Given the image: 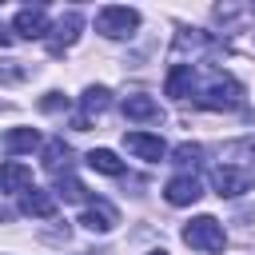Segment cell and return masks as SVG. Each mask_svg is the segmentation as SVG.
Returning <instances> with one entry per match:
<instances>
[{
  "label": "cell",
  "instance_id": "cell-1",
  "mask_svg": "<svg viewBox=\"0 0 255 255\" xmlns=\"http://www.w3.org/2000/svg\"><path fill=\"white\" fill-rule=\"evenodd\" d=\"M183 243H187V247H195V251L215 255V251H223V247H227V231H223V223H219L215 215H195V219L183 227Z\"/></svg>",
  "mask_w": 255,
  "mask_h": 255
},
{
  "label": "cell",
  "instance_id": "cell-2",
  "mask_svg": "<svg viewBox=\"0 0 255 255\" xmlns=\"http://www.w3.org/2000/svg\"><path fill=\"white\" fill-rule=\"evenodd\" d=\"M139 28V12L135 8H124V4H108L96 12V32L108 36V40H124Z\"/></svg>",
  "mask_w": 255,
  "mask_h": 255
},
{
  "label": "cell",
  "instance_id": "cell-3",
  "mask_svg": "<svg viewBox=\"0 0 255 255\" xmlns=\"http://www.w3.org/2000/svg\"><path fill=\"white\" fill-rule=\"evenodd\" d=\"M211 187H215V195H227V199H235V195L251 191V175H247L243 167H231V163H223V167H215V171H211Z\"/></svg>",
  "mask_w": 255,
  "mask_h": 255
},
{
  "label": "cell",
  "instance_id": "cell-4",
  "mask_svg": "<svg viewBox=\"0 0 255 255\" xmlns=\"http://www.w3.org/2000/svg\"><path fill=\"white\" fill-rule=\"evenodd\" d=\"M199 104H203V108H215V112H219V108H235V104H239V84L227 80V76H215V80L199 92Z\"/></svg>",
  "mask_w": 255,
  "mask_h": 255
},
{
  "label": "cell",
  "instance_id": "cell-5",
  "mask_svg": "<svg viewBox=\"0 0 255 255\" xmlns=\"http://www.w3.org/2000/svg\"><path fill=\"white\" fill-rule=\"evenodd\" d=\"M124 147H128L135 159H147V163H159V159L167 155V143H163L159 135H151V131H128V135H124Z\"/></svg>",
  "mask_w": 255,
  "mask_h": 255
},
{
  "label": "cell",
  "instance_id": "cell-6",
  "mask_svg": "<svg viewBox=\"0 0 255 255\" xmlns=\"http://www.w3.org/2000/svg\"><path fill=\"white\" fill-rule=\"evenodd\" d=\"M12 28H16V36H24V40H44V36L52 32L44 8H20L16 20H12Z\"/></svg>",
  "mask_w": 255,
  "mask_h": 255
},
{
  "label": "cell",
  "instance_id": "cell-7",
  "mask_svg": "<svg viewBox=\"0 0 255 255\" xmlns=\"http://www.w3.org/2000/svg\"><path fill=\"white\" fill-rule=\"evenodd\" d=\"M163 195H167V203H175V207H187V203H195V199L203 195V183H199L195 175H175V179H167Z\"/></svg>",
  "mask_w": 255,
  "mask_h": 255
},
{
  "label": "cell",
  "instance_id": "cell-8",
  "mask_svg": "<svg viewBox=\"0 0 255 255\" xmlns=\"http://www.w3.org/2000/svg\"><path fill=\"white\" fill-rule=\"evenodd\" d=\"M20 211L24 215H36V219H48L56 211V195L44 191V187H28V191H20Z\"/></svg>",
  "mask_w": 255,
  "mask_h": 255
},
{
  "label": "cell",
  "instance_id": "cell-9",
  "mask_svg": "<svg viewBox=\"0 0 255 255\" xmlns=\"http://www.w3.org/2000/svg\"><path fill=\"white\" fill-rule=\"evenodd\" d=\"M32 187V167L20 159H4L0 163V191H28Z\"/></svg>",
  "mask_w": 255,
  "mask_h": 255
},
{
  "label": "cell",
  "instance_id": "cell-10",
  "mask_svg": "<svg viewBox=\"0 0 255 255\" xmlns=\"http://www.w3.org/2000/svg\"><path fill=\"white\" fill-rule=\"evenodd\" d=\"M32 147H40V131H36V128H12V131L0 135V151H8V155L32 151Z\"/></svg>",
  "mask_w": 255,
  "mask_h": 255
},
{
  "label": "cell",
  "instance_id": "cell-11",
  "mask_svg": "<svg viewBox=\"0 0 255 255\" xmlns=\"http://www.w3.org/2000/svg\"><path fill=\"white\" fill-rule=\"evenodd\" d=\"M80 28H84V20H80V12H64L60 20H56V36H52V52H60V48H68V44H76V36H80Z\"/></svg>",
  "mask_w": 255,
  "mask_h": 255
},
{
  "label": "cell",
  "instance_id": "cell-12",
  "mask_svg": "<svg viewBox=\"0 0 255 255\" xmlns=\"http://www.w3.org/2000/svg\"><path fill=\"white\" fill-rule=\"evenodd\" d=\"M191 80H195V76H191V64H175V68L167 72V84H163V88H167L171 100H183V96H191Z\"/></svg>",
  "mask_w": 255,
  "mask_h": 255
},
{
  "label": "cell",
  "instance_id": "cell-13",
  "mask_svg": "<svg viewBox=\"0 0 255 255\" xmlns=\"http://www.w3.org/2000/svg\"><path fill=\"white\" fill-rule=\"evenodd\" d=\"M88 167L92 171H104V175H124V159L108 147H92L88 151Z\"/></svg>",
  "mask_w": 255,
  "mask_h": 255
},
{
  "label": "cell",
  "instance_id": "cell-14",
  "mask_svg": "<svg viewBox=\"0 0 255 255\" xmlns=\"http://www.w3.org/2000/svg\"><path fill=\"white\" fill-rule=\"evenodd\" d=\"M124 116L128 120H155L159 116V104L151 96H128L124 100Z\"/></svg>",
  "mask_w": 255,
  "mask_h": 255
},
{
  "label": "cell",
  "instance_id": "cell-15",
  "mask_svg": "<svg viewBox=\"0 0 255 255\" xmlns=\"http://www.w3.org/2000/svg\"><path fill=\"white\" fill-rule=\"evenodd\" d=\"M80 223L88 227V231H112V223H116V215H112V207H104V203H96V207H88L84 215H80Z\"/></svg>",
  "mask_w": 255,
  "mask_h": 255
},
{
  "label": "cell",
  "instance_id": "cell-16",
  "mask_svg": "<svg viewBox=\"0 0 255 255\" xmlns=\"http://www.w3.org/2000/svg\"><path fill=\"white\" fill-rule=\"evenodd\" d=\"M60 163L68 167V147H64V139H48L44 143V167L48 171H60Z\"/></svg>",
  "mask_w": 255,
  "mask_h": 255
},
{
  "label": "cell",
  "instance_id": "cell-17",
  "mask_svg": "<svg viewBox=\"0 0 255 255\" xmlns=\"http://www.w3.org/2000/svg\"><path fill=\"white\" fill-rule=\"evenodd\" d=\"M80 104H84V112H104V108L112 104V92H108V88H84Z\"/></svg>",
  "mask_w": 255,
  "mask_h": 255
},
{
  "label": "cell",
  "instance_id": "cell-18",
  "mask_svg": "<svg viewBox=\"0 0 255 255\" xmlns=\"http://www.w3.org/2000/svg\"><path fill=\"white\" fill-rule=\"evenodd\" d=\"M56 195L76 203V199H84L88 191H84V183H80V179H72V175H60V179H56Z\"/></svg>",
  "mask_w": 255,
  "mask_h": 255
},
{
  "label": "cell",
  "instance_id": "cell-19",
  "mask_svg": "<svg viewBox=\"0 0 255 255\" xmlns=\"http://www.w3.org/2000/svg\"><path fill=\"white\" fill-rule=\"evenodd\" d=\"M199 155H203V147H199V143H179V147L171 151V159H175L179 167H195V163H199Z\"/></svg>",
  "mask_w": 255,
  "mask_h": 255
},
{
  "label": "cell",
  "instance_id": "cell-20",
  "mask_svg": "<svg viewBox=\"0 0 255 255\" xmlns=\"http://www.w3.org/2000/svg\"><path fill=\"white\" fill-rule=\"evenodd\" d=\"M60 104L68 108V100H60V92H48V100H40V108H44V112H56Z\"/></svg>",
  "mask_w": 255,
  "mask_h": 255
},
{
  "label": "cell",
  "instance_id": "cell-21",
  "mask_svg": "<svg viewBox=\"0 0 255 255\" xmlns=\"http://www.w3.org/2000/svg\"><path fill=\"white\" fill-rule=\"evenodd\" d=\"M20 76H24V72H12V68H0V80H4V84H12V80H20Z\"/></svg>",
  "mask_w": 255,
  "mask_h": 255
},
{
  "label": "cell",
  "instance_id": "cell-22",
  "mask_svg": "<svg viewBox=\"0 0 255 255\" xmlns=\"http://www.w3.org/2000/svg\"><path fill=\"white\" fill-rule=\"evenodd\" d=\"M8 44H12V32H8L4 24H0V48H8Z\"/></svg>",
  "mask_w": 255,
  "mask_h": 255
},
{
  "label": "cell",
  "instance_id": "cell-23",
  "mask_svg": "<svg viewBox=\"0 0 255 255\" xmlns=\"http://www.w3.org/2000/svg\"><path fill=\"white\" fill-rule=\"evenodd\" d=\"M147 255H167V251H163V247H155V251H147Z\"/></svg>",
  "mask_w": 255,
  "mask_h": 255
}]
</instances>
